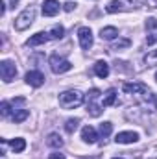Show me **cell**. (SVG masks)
Wrapping results in <instances>:
<instances>
[{
    "mask_svg": "<svg viewBox=\"0 0 157 159\" xmlns=\"http://www.w3.org/2000/svg\"><path fill=\"white\" fill-rule=\"evenodd\" d=\"M26 83L32 85V87H41L44 83V74L41 70H30L26 74Z\"/></svg>",
    "mask_w": 157,
    "mask_h": 159,
    "instance_id": "30bf717a",
    "label": "cell"
},
{
    "mask_svg": "<svg viewBox=\"0 0 157 159\" xmlns=\"http://www.w3.org/2000/svg\"><path fill=\"white\" fill-rule=\"evenodd\" d=\"M83 102H85V94L76 89H70V91H65L59 94V106L63 109H76Z\"/></svg>",
    "mask_w": 157,
    "mask_h": 159,
    "instance_id": "6da1fadb",
    "label": "cell"
},
{
    "mask_svg": "<svg viewBox=\"0 0 157 159\" xmlns=\"http://www.w3.org/2000/svg\"><path fill=\"white\" fill-rule=\"evenodd\" d=\"M46 144H48L50 148H61V146H63V139H61L57 133H50L48 139H46Z\"/></svg>",
    "mask_w": 157,
    "mask_h": 159,
    "instance_id": "ac0fdd59",
    "label": "cell"
},
{
    "mask_svg": "<svg viewBox=\"0 0 157 159\" xmlns=\"http://www.w3.org/2000/svg\"><path fill=\"white\" fill-rule=\"evenodd\" d=\"M28 109H17V107H13V113H11V120L15 122V124H19V122H24V120L28 119Z\"/></svg>",
    "mask_w": 157,
    "mask_h": 159,
    "instance_id": "2e32d148",
    "label": "cell"
},
{
    "mask_svg": "<svg viewBox=\"0 0 157 159\" xmlns=\"http://www.w3.org/2000/svg\"><path fill=\"white\" fill-rule=\"evenodd\" d=\"M150 4V7H157V0H146Z\"/></svg>",
    "mask_w": 157,
    "mask_h": 159,
    "instance_id": "f546056e",
    "label": "cell"
},
{
    "mask_svg": "<svg viewBox=\"0 0 157 159\" xmlns=\"http://www.w3.org/2000/svg\"><path fill=\"white\" fill-rule=\"evenodd\" d=\"M96 139H98V131H96L92 126H85V128L81 129V141H83V143H87V144H94Z\"/></svg>",
    "mask_w": 157,
    "mask_h": 159,
    "instance_id": "8fae6325",
    "label": "cell"
},
{
    "mask_svg": "<svg viewBox=\"0 0 157 159\" xmlns=\"http://www.w3.org/2000/svg\"><path fill=\"white\" fill-rule=\"evenodd\" d=\"M63 34H65V28H63L61 24H56V26H52V30L48 32L50 39H61V37H63Z\"/></svg>",
    "mask_w": 157,
    "mask_h": 159,
    "instance_id": "ffe728a7",
    "label": "cell"
},
{
    "mask_svg": "<svg viewBox=\"0 0 157 159\" xmlns=\"http://www.w3.org/2000/svg\"><path fill=\"white\" fill-rule=\"evenodd\" d=\"M59 2L57 0H44L43 2V15L44 17H54L59 13Z\"/></svg>",
    "mask_w": 157,
    "mask_h": 159,
    "instance_id": "9c48e42d",
    "label": "cell"
},
{
    "mask_svg": "<svg viewBox=\"0 0 157 159\" xmlns=\"http://www.w3.org/2000/svg\"><path fill=\"white\" fill-rule=\"evenodd\" d=\"M4 13H6V4L0 2V15H4Z\"/></svg>",
    "mask_w": 157,
    "mask_h": 159,
    "instance_id": "f1b7e54d",
    "label": "cell"
},
{
    "mask_svg": "<svg viewBox=\"0 0 157 159\" xmlns=\"http://www.w3.org/2000/svg\"><path fill=\"white\" fill-rule=\"evenodd\" d=\"M117 102V91L115 89H109L104 96H102V106L104 107H109V106H115Z\"/></svg>",
    "mask_w": 157,
    "mask_h": 159,
    "instance_id": "9a60e30c",
    "label": "cell"
},
{
    "mask_svg": "<svg viewBox=\"0 0 157 159\" xmlns=\"http://www.w3.org/2000/svg\"><path fill=\"white\" fill-rule=\"evenodd\" d=\"M100 98H102V93H100L98 89H91V91H89V94L85 96L87 111H89V115H91V117H100V115H102L104 106H102V104H98V100H100Z\"/></svg>",
    "mask_w": 157,
    "mask_h": 159,
    "instance_id": "7a4b0ae2",
    "label": "cell"
},
{
    "mask_svg": "<svg viewBox=\"0 0 157 159\" xmlns=\"http://www.w3.org/2000/svg\"><path fill=\"white\" fill-rule=\"evenodd\" d=\"M115 141L118 144H133V143L139 141V133L137 131H120Z\"/></svg>",
    "mask_w": 157,
    "mask_h": 159,
    "instance_id": "ba28073f",
    "label": "cell"
},
{
    "mask_svg": "<svg viewBox=\"0 0 157 159\" xmlns=\"http://www.w3.org/2000/svg\"><path fill=\"white\" fill-rule=\"evenodd\" d=\"M155 80H157V72H155Z\"/></svg>",
    "mask_w": 157,
    "mask_h": 159,
    "instance_id": "d6a6232c",
    "label": "cell"
},
{
    "mask_svg": "<svg viewBox=\"0 0 157 159\" xmlns=\"http://www.w3.org/2000/svg\"><path fill=\"white\" fill-rule=\"evenodd\" d=\"M0 76H2V80H4L6 83H9L11 80H15V76H17V67H15V63L9 61V59H4V61L0 63Z\"/></svg>",
    "mask_w": 157,
    "mask_h": 159,
    "instance_id": "5b68a950",
    "label": "cell"
},
{
    "mask_svg": "<svg viewBox=\"0 0 157 159\" xmlns=\"http://www.w3.org/2000/svg\"><path fill=\"white\" fill-rule=\"evenodd\" d=\"M9 146H11V150H13L15 154H20V152L26 148V141H24L22 137H15L13 141H9Z\"/></svg>",
    "mask_w": 157,
    "mask_h": 159,
    "instance_id": "e0dca14e",
    "label": "cell"
},
{
    "mask_svg": "<svg viewBox=\"0 0 157 159\" xmlns=\"http://www.w3.org/2000/svg\"><path fill=\"white\" fill-rule=\"evenodd\" d=\"M129 46V41L128 39H120V41H117L113 46H111V50H120V48H128Z\"/></svg>",
    "mask_w": 157,
    "mask_h": 159,
    "instance_id": "d4e9b609",
    "label": "cell"
},
{
    "mask_svg": "<svg viewBox=\"0 0 157 159\" xmlns=\"http://www.w3.org/2000/svg\"><path fill=\"white\" fill-rule=\"evenodd\" d=\"M122 9H124V4L118 2V0H113V2H109L105 6V11L107 13H117V11H122Z\"/></svg>",
    "mask_w": 157,
    "mask_h": 159,
    "instance_id": "7402d4cb",
    "label": "cell"
},
{
    "mask_svg": "<svg viewBox=\"0 0 157 159\" xmlns=\"http://www.w3.org/2000/svg\"><path fill=\"white\" fill-rule=\"evenodd\" d=\"M155 102H157V98H155Z\"/></svg>",
    "mask_w": 157,
    "mask_h": 159,
    "instance_id": "836d02e7",
    "label": "cell"
},
{
    "mask_svg": "<svg viewBox=\"0 0 157 159\" xmlns=\"http://www.w3.org/2000/svg\"><path fill=\"white\" fill-rule=\"evenodd\" d=\"M78 124H79L78 119H69L67 122H65V129H67L69 133H74V131H76V128H78Z\"/></svg>",
    "mask_w": 157,
    "mask_h": 159,
    "instance_id": "603a6c76",
    "label": "cell"
},
{
    "mask_svg": "<svg viewBox=\"0 0 157 159\" xmlns=\"http://www.w3.org/2000/svg\"><path fill=\"white\" fill-rule=\"evenodd\" d=\"M78 41H79V46L83 50H89L92 46V32H91V28L81 26L78 30Z\"/></svg>",
    "mask_w": 157,
    "mask_h": 159,
    "instance_id": "8992f818",
    "label": "cell"
},
{
    "mask_svg": "<svg viewBox=\"0 0 157 159\" xmlns=\"http://www.w3.org/2000/svg\"><path fill=\"white\" fill-rule=\"evenodd\" d=\"M144 65L146 67H155L157 65V50H150L144 56Z\"/></svg>",
    "mask_w": 157,
    "mask_h": 159,
    "instance_id": "44dd1931",
    "label": "cell"
},
{
    "mask_svg": "<svg viewBox=\"0 0 157 159\" xmlns=\"http://www.w3.org/2000/svg\"><path fill=\"white\" fill-rule=\"evenodd\" d=\"M11 111H13V109L9 107V102H6V100H4V102L0 104V113H2V117H7Z\"/></svg>",
    "mask_w": 157,
    "mask_h": 159,
    "instance_id": "cb8c5ba5",
    "label": "cell"
},
{
    "mask_svg": "<svg viewBox=\"0 0 157 159\" xmlns=\"http://www.w3.org/2000/svg\"><path fill=\"white\" fill-rule=\"evenodd\" d=\"M146 30H148V32L157 30V19H148V20H146Z\"/></svg>",
    "mask_w": 157,
    "mask_h": 159,
    "instance_id": "484cf974",
    "label": "cell"
},
{
    "mask_svg": "<svg viewBox=\"0 0 157 159\" xmlns=\"http://www.w3.org/2000/svg\"><path fill=\"white\" fill-rule=\"evenodd\" d=\"M63 9L65 11H74L76 9V2H65L63 4Z\"/></svg>",
    "mask_w": 157,
    "mask_h": 159,
    "instance_id": "4316f807",
    "label": "cell"
},
{
    "mask_svg": "<svg viewBox=\"0 0 157 159\" xmlns=\"http://www.w3.org/2000/svg\"><path fill=\"white\" fill-rule=\"evenodd\" d=\"M34 20H35V7H26L24 11H20V15L15 19V22H13V26H15V30H19V32H24V30H28L32 24H34Z\"/></svg>",
    "mask_w": 157,
    "mask_h": 159,
    "instance_id": "3957f363",
    "label": "cell"
},
{
    "mask_svg": "<svg viewBox=\"0 0 157 159\" xmlns=\"http://www.w3.org/2000/svg\"><path fill=\"white\" fill-rule=\"evenodd\" d=\"M113 159H124V157H113Z\"/></svg>",
    "mask_w": 157,
    "mask_h": 159,
    "instance_id": "4dcf8cb0",
    "label": "cell"
},
{
    "mask_svg": "<svg viewBox=\"0 0 157 159\" xmlns=\"http://www.w3.org/2000/svg\"><path fill=\"white\" fill-rule=\"evenodd\" d=\"M48 65H50L54 74H63V72H69L72 69V63L69 59H65L63 56H57V54L48 59Z\"/></svg>",
    "mask_w": 157,
    "mask_h": 159,
    "instance_id": "277c9868",
    "label": "cell"
},
{
    "mask_svg": "<svg viewBox=\"0 0 157 159\" xmlns=\"http://www.w3.org/2000/svg\"><path fill=\"white\" fill-rule=\"evenodd\" d=\"M48 159H65V156H63V154H59V152H54V154H50V156H48Z\"/></svg>",
    "mask_w": 157,
    "mask_h": 159,
    "instance_id": "83f0119b",
    "label": "cell"
},
{
    "mask_svg": "<svg viewBox=\"0 0 157 159\" xmlns=\"http://www.w3.org/2000/svg\"><path fill=\"white\" fill-rule=\"evenodd\" d=\"M15 2H17V0H13V6H15Z\"/></svg>",
    "mask_w": 157,
    "mask_h": 159,
    "instance_id": "1f68e13d",
    "label": "cell"
},
{
    "mask_svg": "<svg viewBox=\"0 0 157 159\" xmlns=\"http://www.w3.org/2000/svg\"><path fill=\"white\" fill-rule=\"evenodd\" d=\"M100 37L105 41H113L118 37V30L115 26H105V28H102L100 30Z\"/></svg>",
    "mask_w": 157,
    "mask_h": 159,
    "instance_id": "5bb4252c",
    "label": "cell"
},
{
    "mask_svg": "<svg viewBox=\"0 0 157 159\" xmlns=\"http://www.w3.org/2000/svg\"><path fill=\"white\" fill-rule=\"evenodd\" d=\"M111 131H113V124L111 122H102L100 128H98V133H100L102 139H107L111 135Z\"/></svg>",
    "mask_w": 157,
    "mask_h": 159,
    "instance_id": "d6986e66",
    "label": "cell"
},
{
    "mask_svg": "<svg viewBox=\"0 0 157 159\" xmlns=\"http://www.w3.org/2000/svg\"><path fill=\"white\" fill-rule=\"evenodd\" d=\"M124 91L128 94H148V85L146 83H141V81L124 83Z\"/></svg>",
    "mask_w": 157,
    "mask_h": 159,
    "instance_id": "52a82bcc",
    "label": "cell"
},
{
    "mask_svg": "<svg viewBox=\"0 0 157 159\" xmlns=\"http://www.w3.org/2000/svg\"><path fill=\"white\" fill-rule=\"evenodd\" d=\"M48 39H50V35H48V34H44V32H39V34L32 35L30 39L26 41V44H28V46H39V44H44V43H46Z\"/></svg>",
    "mask_w": 157,
    "mask_h": 159,
    "instance_id": "4fadbf2b",
    "label": "cell"
},
{
    "mask_svg": "<svg viewBox=\"0 0 157 159\" xmlns=\"http://www.w3.org/2000/svg\"><path fill=\"white\" fill-rule=\"evenodd\" d=\"M92 72L102 80L107 78V76H109V65H107L105 61H96V63L92 65Z\"/></svg>",
    "mask_w": 157,
    "mask_h": 159,
    "instance_id": "7c38bea8",
    "label": "cell"
}]
</instances>
